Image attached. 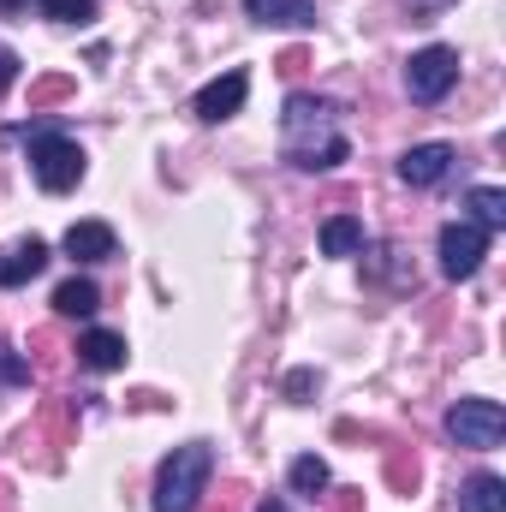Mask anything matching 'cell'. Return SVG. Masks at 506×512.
<instances>
[{
  "label": "cell",
  "mask_w": 506,
  "mask_h": 512,
  "mask_svg": "<svg viewBox=\"0 0 506 512\" xmlns=\"http://www.w3.org/2000/svg\"><path fill=\"white\" fill-rule=\"evenodd\" d=\"M12 78H18V54H12V48H0V96L12 90Z\"/></svg>",
  "instance_id": "obj_21"
},
{
  "label": "cell",
  "mask_w": 506,
  "mask_h": 512,
  "mask_svg": "<svg viewBox=\"0 0 506 512\" xmlns=\"http://www.w3.org/2000/svg\"><path fill=\"white\" fill-rule=\"evenodd\" d=\"M447 167H453V149L447 143H417V149H405L399 155V179L405 185H435V179H447Z\"/></svg>",
  "instance_id": "obj_8"
},
{
  "label": "cell",
  "mask_w": 506,
  "mask_h": 512,
  "mask_svg": "<svg viewBox=\"0 0 506 512\" xmlns=\"http://www.w3.org/2000/svg\"><path fill=\"white\" fill-rule=\"evenodd\" d=\"M24 6H30V0H0V12H24Z\"/></svg>",
  "instance_id": "obj_24"
},
{
  "label": "cell",
  "mask_w": 506,
  "mask_h": 512,
  "mask_svg": "<svg viewBox=\"0 0 506 512\" xmlns=\"http://www.w3.org/2000/svg\"><path fill=\"white\" fill-rule=\"evenodd\" d=\"M459 84V48H447V42H429V48H417L411 60H405V90H411V102H441L447 90Z\"/></svg>",
  "instance_id": "obj_4"
},
{
  "label": "cell",
  "mask_w": 506,
  "mask_h": 512,
  "mask_svg": "<svg viewBox=\"0 0 506 512\" xmlns=\"http://www.w3.org/2000/svg\"><path fill=\"white\" fill-rule=\"evenodd\" d=\"M310 387H316V370H292V376H286V393H292L298 405L310 399Z\"/></svg>",
  "instance_id": "obj_20"
},
{
  "label": "cell",
  "mask_w": 506,
  "mask_h": 512,
  "mask_svg": "<svg viewBox=\"0 0 506 512\" xmlns=\"http://www.w3.org/2000/svg\"><path fill=\"white\" fill-rule=\"evenodd\" d=\"M24 143H30V173H36V185L42 191H72L78 179H84V149L66 137V131H54V126H36V131H24Z\"/></svg>",
  "instance_id": "obj_3"
},
{
  "label": "cell",
  "mask_w": 506,
  "mask_h": 512,
  "mask_svg": "<svg viewBox=\"0 0 506 512\" xmlns=\"http://www.w3.org/2000/svg\"><path fill=\"white\" fill-rule=\"evenodd\" d=\"M459 512H506V483L489 477V471H477V477L459 489Z\"/></svg>",
  "instance_id": "obj_13"
},
{
  "label": "cell",
  "mask_w": 506,
  "mask_h": 512,
  "mask_svg": "<svg viewBox=\"0 0 506 512\" xmlns=\"http://www.w3.org/2000/svg\"><path fill=\"white\" fill-rule=\"evenodd\" d=\"M245 96H251V72H221L215 84H203L197 90V102H191V114L203 120V126H221V120H233L239 108H245Z\"/></svg>",
  "instance_id": "obj_7"
},
{
  "label": "cell",
  "mask_w": 506,
  "mask_h": 512,
  "mask_svg": "<svg viewBox=\"0 0 506 512\" xmlns=\"http://www.w3.org/2000/svg\"><path fill=\"white\" fill-rule=\"evenodd\" d=\"M78 364H84V370H96V376H108V370H120V364H126V340H120V334H108V328H90V334L78 340Z\"/></svg>",
  "instance_id": "obj_11"
},
{
  "label": "cell",
  "mask_w": 506,
  "mask_h": 512,
  "mask_svg": "<svg viewBox=\"0 0 506 512\" xmlns=\"http://www.w3.org/2000/svg\"><path fill=\"white\" fill-rule=\"evenodd\" d=\"M245 12L274 30H316V0H245Z\"/></svg>",
  "instance_id": "obj_10"
},
{
  "label": "cell",
  "mask_w": 506,
  "mask_h": 512,
  "mask_svg": "<svg viewBox=\"0 0 506 512\" xmlns=\"http://www.w3.org/2000/svg\"><path fill=\"white\" fill-rule=\"evenodd\" d=\"M215 477V447L209 441H185L161 459L155 471V512H197L203 489Z\"/></svg>",
  "instance_id": "obj_2"
},
{
  "label": "cell",
  "mask_w": 506,
  "mask_h": 512,
  "mask_svg": "<svg viewBox=\"0 0 506 512\" xmlns=\"http://www.w3.org/2000/svg\"><path fill=\"white\" fill-rule=\"evenodd\" d=\"M36 12L54 18V24H90L96 18V0H36Z\"/></svg>",
  "instance_id": "obj_18"
},
{
  "label": "cell",
  "mask_w": 506,
  "mask_h": 512,
  "mask_svg": "<svg viewBox=\"0 0 506 512\" xmlns=\"http://www.w3.org/2000/svg\"><path fill=\"white\" fill-rule=\"evenodd\" d=\"M334 512H364V495H358V489H346V495L334 501Z\"/></svg>",
  "instance_id": "obj_23"
},
{
  "label": "cell",
  "mask_w": 506,
  "mask_h": 512,
  "mask_svg": "<svg viewBox=\"0 0 506 512\" xmlns=\"http://www.w3.org/2000/svg\"><path fill=\"white\" fill-rule=\"evenodd\" d=\"M0 382H30V364H24V358H18V352H12V346H0Z\"/></svg>",
  "instance_id": "obj_19"
},
{
  "label": "cell",
  "mask_w": 506,
  "mask_h": 512,
  "mask_svg": "<svg viewBox=\"0 0 506 512\" xmlns=\"http://www.w3.org/2000/svg\"><path fill=\"white\" fill-rule=\"evenodd\" d=\"M60 96H66V78H48V84L36 90V102H60Z\"/></svg>",
  "instance_id": "obj_22"
},
{
  "label": "cell",
  "mask_w": 506,
  "mask_h": 512,
  "mask_svg": "<svg viewBox=\"0 0 506 512\" xmlns=\"http://www.w3.org/2000/svg\"><path fill=\"white\" fill-rule=\"evenodd\" d=\"M280 143H286V161L304 167V173H334V167L352 155V143H346V131H340V102L310 96V90H292V96H286Z\"/></svg>",
  "instance_id": "obj_1"
},
{
  "label": "cell",
  "mask_w": 506,
  "mask_h": 512,
  "mask_svg": "<svg viewBox=\"0 0 506 512\" xmlns=\"http://www.w3.org/2000/svg\"><path fill=\"white\" fill-rule=\"evenodd\" d=\"M256 512H292V507H286V501H262Z\"/></svg>",
  "instance_id": "obj_25"
},
{
  "label": "cell",
  "mask_w": 506,
  "mask_h": 512,
  "mask_svg": "<svg viewBox=\"0 0 506 512\" xmlns=\"http://www.w3.org/2000/svg\"><path fill=\"white\" fill-rule=\"evenodd\" d=\"M54 310H60V316H96V310H102L96 280H66V286L54 292Z\"/></svg>",
  "instance_id": "obj_16"
},
{
  "label": "cell",
  "mask_w": 506,
  "mask_h": 512,
  "mask_svg": "<svg viewBox=\"0 0 506 512\" xmlns=\"http://www.w3.org/2000/svg\"><path fill=\"white\" fill-rule=\"evenodd\" d=\"M483 256H489V233L477 227V221H447L441 227V274L447 280H471L477 268H483Z\"/></svg>",
  "instance_id": "obj_6"
},
{
  "label": "cell",
  "mask_w": 506,
  "mask_h": 512,
  "mask_svg": "<svg viewBox=\"0 0 506 512\" xmlns=\"http://www.w3.org/2000/svg\"><path fill=\"white\" fill-rule=\"evenodd\" d=\"M447 435H453L459 447H471V453L501 447V435H506L501 399H459V405L447 411Z\"/></svg>",
  "instance_id": "obj_5"
},
{
  "label": "cell",
  "mask_w": 506,
  "mask_h": 512,
  "mask_svg": "<svg viewBox=\"0 0 506 512\" xmlns=\"http://www.w3.org/2000/svg\"><path fill=\"white\" fill-rule=\"evenodd\" d=\"M465 209H471L465 221H477L483 233H501L506 227V191H495V185H477V191L465 197Z\"/></svg>",
  "instance_id": "obj_15"
},
{
  "label": "cell",
  "mask_w": 506,
  "mask_h": 512,
  "mask_svg": "<svg viewBox=\"0 0 506 512\" xmlns=\"http://www.w3.org/2000/svg\"><path fill=\"white\" fill-rule=\"evenodd\" d=\"M60 245H66L72 262H108L114 256V227L108 221H72Z\"/></svg>",
  "instance_id": "obj_9"
},
{
  "label": "cell",
  "mask_w": 506,
  "mask_h": 512,
  "mask_svg": "<svg viewBox=\"0 0 506 512\" xmlns=\"http://www.w3.org/2000/svg\"><path fill=\"white\" fill-rule=\"evenodd\" d=\"M42 268H48V245H42V239H24V245L0 251V286H24V280H36Z\"/></svg>",
  "instance_id": "obj_12"
},
{
  "label": "cell",
  "mask_w": 506,
  "mask_h": 512,
  "mask_svg": "<svg viewBox=\"0 0 506 512\" xmlns=\"http://www.w3.org/2000/svg\"><path fill=\"white\" fill-rule=\"evenodd\" d=\"M429 6H435V0H429Z\"/></svg>",
  "instance_id": "obj_26"
},
{
  "label": "cell",
  "mask_w": 506,
  "mask_h": 512,
  "mask_svg": "<svg viewBox=\"0 0 506 512\" xmlns=\"http://www.w3.org/2000/svg\"><path fill=\"white\" fill-rule=\"evenodd\" d=\"M292 489H298V495H310V501H316V495H322V489H328V465H322V459H316V453H304V459H292Z\"/></svg>",
  "instance_id": "obj_17"
},
{
  "label": "cell",
  "mask_w": 506,
  "mask_h": 512,
  "mask_svg": "<svg viewBox=\"0 0 506 512\" xmlns=\"http://www.w3.org/2000/svg\"><path fill=\"white\" fill-rule=\"evenodd\" d=\"M322 251L328 256H358L364 251V221H352V215H328V221H322Z\"/></svg>",
  "instance_id": "obj_14"
}]
</instances>
